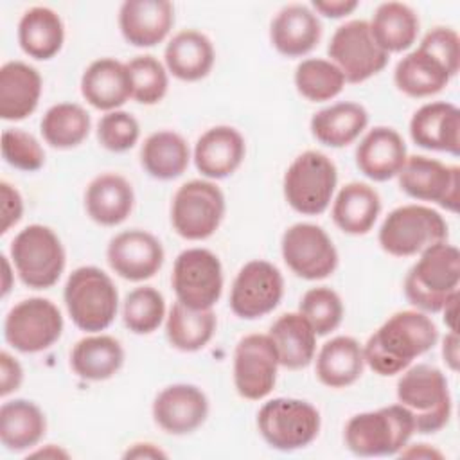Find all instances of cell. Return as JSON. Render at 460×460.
I'll list each match as a JSON object with an SVG mask.
<instances>
[{
	"label": "cell",
	"mask_w": 460,
	"mask_h": 460,
	"mask_svg": "<svg viewBox=\"0 0 460 460\" xmlns=\"http://www.w3.org/2000/svg\"><path fill=\"white\" fill-rule=\"evenodd\" d=\"M438 341L435 322L419 309L394 313L363 345L365 365L379 376H395Z\"/></svg>",
	"instance_id": "6da1fadb"
},
{
	"label": "cell",
	"mask_w": 460,
	"mask_h": 460,
	"mask_svg": "<svg viewBox=\"0 0 460 460\" xmlns=\"http://www.w3.org/2000/svg\"><path fill=\"white\" fill-rule=\"evenodd\" d=\"M419 255L404 279V295L419 311L440 313L446 302L458 293L460 252L455 244L442 241Z\"/></svg>",
	"instance_id": "7a4b0ae2"
},
{
	"label": "cell",
	"mask_w": 460,
	"mask_h": 460,
	"mask_svg": "<svg viewBox=\"0 0 460 460\" xmlns=\"http://www.w3.org/2000/svg\"><path fill=\"white\" fill-rule=\"evenodd\" d=\"M397 401L422 435L440 431L451 417L453 401L446 376L433 365L419 363L402 370L397 381Z\"/></svg>",
	"instance_id": "3957f363"
},
{
	"label": "cell",
	"mask_w": 460,
	"mask_h": 460,
	"mask_svg": "<svg viewBox=\"0 0 460 460\" xmlns=\"http://www.w3.org/2000/svg\"><path fill=\"white\" fill-rule=\"evenodd\" d=\"M63 300L74 325L90 334L108 329L119 311V291L97 266L75 268L65 282Z\"/></svg>",
	"instance_id": "277c9868"
},
{
	"label": "cell",
	"mask_w": 460,
	"mask_h": 460,
	"mask_svg": "<svg viewBox=\"0 0 460 460\" xmlns=\"http://www.w3.org/2000/svg\"><path fill=\"white\" fill-rule=\"evenodd\" d=\"M415 424L402 404L361 411L345 426V446L358 456H392L410 442Z\"/></svg>",
	"instance_id": "5b68a950"
},
{
	"label": "cell",
	"mask_w": 460,
	"mask_h": 460,
	"mask_svg": "<svg viewBox=\"0 0 460 460\" xmlns=\"http://www.w3.org/2000/svg\"><path fill=\"white\" fill-rule=\"evenodd\" d=\"M338 183L334 162L322 151L300 153L286 169L282 190L288 205L302 216H320L332 201Z\"/></svg>",
	"instance_id": "8992f818"
},
{
	"label": "cell",
	"mask_w": 460,
	"mask_h": 460,
	"mask_svg": "<svg viewBox=\"0 0 460 460\" xmlns=\"http://www.w3.org/2000/svg\"><path fill=\"white\" fill-rule=\"evenodd\" d=\"M11 261L20 280L31 289L52 288L66 264L58 234L45 225H29L11 241Z\"/></svg>",
	"instance_id": "52a82bcc"
},
{
	"label": "cell",
	"mask_w": 460,
	"mask_h": 460,
	"mask_svg": "<svg viewBox=\"0 0 460 460\" xmlns=\"http://www.w3.org/2000/svg\"><path fill=\"white\" fill-rule=\"evenodd\" d=\"M447 239V223L428 205L410 203L388 212L381 223L379 246L394 257H413Z\"/></svg>",
	"instance_id": "ba28073f"
},
{
	"label": "cell",
	"mask_w": 460,
	"mask_h": 460,
	"mask_svg": "<svg viewBox=\"0 0 460 460\" xmlns=\"http://www.w3.org/2000/svg\"><path fill=\"white\" fill-rule=\"evenodd\" d=\"M320 411L307 401L275 397L257 413V429L264 442L279 451H296L309 446L320 433Z\"/></svg>",
	"instance_id": "9c48e42d"
},
{
	"label": "cell",
	"mask_w": 460,
	"mask_h": 460,
	"mask_svg": "<svg viewBox=\"0 0 460 460\" xmlns=\"http://www.w3.org/2000/svg\"><path fill=\"white\" fill-rule=\"evenodd\" d=\"M225 210V194L212 180H190L174 192L171 223L180 237L203 241L219 228Z\"/></svg>",
	"instance_id": "30bf717a"
},
{
	"label": "cell",
	"mask_w": 460,
	"mask_h": 460,
	"mask_svg": "<svg viewBox=\"0 0 460 460\" xmlns=\"http://www.w3.org/2000/svg\"><path fill=\"white\" fill-rule=\"evenodd\" d=\"M63 332L59 307L43 296L20 300L9 309L4 320L7 345L23 354H36L50 349Z\"/></svg>",
	"instance_id": "8fae6325"
},
{
	"label": "cell",
	"mask_w": 460,
	"mask_h": 460,
	"mask_svg": "<svg viewBox=\"0 0 460 460\" xmlns=\"http://www.w3.org/2000/svg\"><path fill=\"white\" fill-rule=\"evenodd\" d=\"M332 61L345 77V83H363L379 74L390 56L376 43L367 20H350L340 25L327 47Z\"/></svg>",
	"instance_id": "7c38bea8"
},
{
	"label": "cell",
	"mask_w": 460,
	"mask_h": 460,
	"mask_svg": "<svg viewBox=\"0 0 460 460\" xmlns=\"http://www.w3.org/2000/svg\"><path fill=\"white\" fill-rule=\"evenodd\" d=\"M176 300L192 309H212L223 293V266L207 248H187L172 266Z\"/></svg>",
	"instance_id": "4fadbf2b"
},
{
	"label": "cell",
	"mask_w": 460,
	"mask_h": 460,
	"mask_svg": "<svg viewBox=\"0 0 460 460\" xmlns=\"http://www.w3.org/2000/svg\"><path fill=\"white\" fill-rule=\"evenodd\" d=\"M286 266L300 279L322 280L334 273L338 252L329 234L313 223H295L280 241Z\"/></svg>",
	"instance_id": "5bb4252c"
},
{
	"label": "cell",
	"mask_w": 460,
	"mask_h": 460,
	"mask_svg": "<svg viewBox=\"0 0 460 460\" xmlns=\"http://www.w3.org/2000/svg\"><path fill=\"white\" fill-rule=\"evenodd\" d=\"M399 187L417 201L437 203L438 207L456 212L460 201V167L447 165L440 160L411 155L406 158L397 174Z\"/></svg>",
	"instance_id": "9a60e30c"
},
{
	"label": "cell",
	"mask_w": 460,
	"mask_h": 460,
	"mask_svg": "<svg viewBox=\"0 0 460 460\" xmlns=\"http://www.w3.org/2000/svg\"><path fill=\"white\" fill-rule=\"evenodd\" d=\"M284 279L280 270L264 259L248 261L235 275L230 289V309L243 320L270 314L282 300Z\"/></svg>",
	"instance_id": "2e32d148"
},
{
	"label": "cell",
	"mask_w": 460,
	"mask_h": 460,
	"mask_svg": "<svg viewBox=\"0 0 460 460\" xmlns=\"http://www.w3.org/2000/svg\"><path fill=\"white\" fill-rule=\"evenodd\" d=\"M279 356L268 334H246L234 350V386L248 401H261L271 394L279 374Z\"/></svg>",
	"instance_id": "e0dca14e"
},
{
	"label": "cell",
	"mask_w": 460,
	"mask_h": 460,
	"mask_svg": "<svg viewBox=\"0 0 460 460\" xmlns=\"http://www.w3.org/2000/svg\"><path fill=\"white\" fill-rule=\"evenodd\" d=\"M165 253L164 246L147 230L131 228L117 234L110 239L106 248V261L110 268L124 280L142 282L155 277Z\"/></svg>",
	"instance_id": "ac0fdd59"
},
{
	"label": "cell",
	"mask_w": 460,
	"mask_h": 460,
	"mask_svg": "<svg viewBox=\"0 0 460 460\" xmlns=\"http://www.w3.org/2000/svg\"><path fill=\"white\" fill-rule=\"evenodd\" d=\"M153 419L169 435H189L208 417V399L201 388L189 383L169 385L153 401Z\"/></svg>",
	"instance_id": "d6986e66"
},
{
	"label": "cell",
	"mask_w": 460,
	"mask_h": 460,
	"mask_svg": "<svg viewBox=\"0 0 460 460\" xmlns=\"http://www.w3.org/2000/svg\"><path fill=\"white\" fill-rule=\"evenodd\" d=\"M174 25V5L167 0H126L119 9V29L133 47L162 43Z\"/></svg>",
	"instance_id": "ffe728a7"
},
{
	"label": "cell",
	"mask_w": 460,
	"mask_h": 460,
	"mask_svg": "<svg viewBox=\"0 0 460 460\" xmlns=\"http://www.w3.org/2000/svg\"><path fill=\"white\" fill-rule=\"evenodd\" d=\"M411 140L428 151L460 155V110L446 101L422 104L410 119Z\"/></svg>",
	"instance_id": "44dd1931"
},
{
	"label": "cell",
	"mask_w": 460,
	"mask_h": 460,
	"mask_svg": "<svg viewBox=\"0 0 460 460\" xmlns=\"http://www.w3.org/2000/svg\"><path fill=\"white\" fill-rule=\"evenodd\" d=\"M246 155L243 135L232 126H214L207 129L194 146L192 160L207 180H223L234 174Z\"/></svg>",
	"instance_id": "7402d4cb"
},
{
	"label": "cell",
	"mask_w": 460,
	"mask_h": 460,
	"mask_svg": "<svg viewBox=\"0 0 460 460\" xmlns=\"http://www.w3.org/2000/svg\"><path fill=\"white\" fill-rule=\"evenodd\" d=\"M408 158L402 137L388 126H376L367 131L356 147V165L372 181L397 178Z\"/></svg>",
	"instance_id": "603a6c76"
},
{
	"label": "cell",
	"mask_w": 460,
	"mask_h": 460,
	"mask_svg": "<svg viewBox=\"0 0 460 460\" xmlns=\"http://www.w3.org/2000/svg\"><path fill=\"white\" fill-rule=\"evenodd\" d=\"M322 38L318 14L304 4L284 5L270 25V40L275 50L286 58L309 54Z\"/></svg>",
	"instance_id": "cb8c5ba5"
},
{
	"label": "cell",
	"mask_w": 460,
	"mask_h": 460,
	"mask_svg": "<svg viewBox=\"0 0 460 460\" xmlns=\"http://www.w3.org/2000/svg\"><path fill=\"white\" fill-rule=\"evenodd\" d=\"M81 95L101 111L119 110L131 99V81L126 63L113 58L92 61L81 75Z\"/></svg>",
	"instance_id": "d4e9b609"
},
{
	"label": "cell",
	"mask_w": 460,
	"mask_h": 460,
	"mask_svg": "<svg viewBox=\"0 0 460 460\" xmlns=\"http://www.w3.org/2000/svg\"><path fill=\"white\" fill-rule=\"evenodd\" d=\"M40 72L25 61H7L0 68V117L23 120L34 113L41 97Z\"/></svg>",
	"instance_id": "484cf974"
},
{
	"label": "cell",
	"mask_w": 460,
	"mask_h": 460,
	"mask_svg": "<svg viewBox=\"0 0 460 460\" xmlns=\"http://www.w3.org/2000/svg\"><path fill=\"white\" fill-rule=\"evenodd\" d=\"M135 207L131 183L117 172L95 176L84 190V208L90 219L101 226H117L128 219Z\"/></svg>",
	"instance_id": "4316f807"
},
{
	"label": "cell",
	"mask_w": 460,
	"mask_h": 460,
	"mask_svg": "<svg viewBox=\"0 0 460 460\" xmlns=\"http://www.w3.org/2000/svg\"><path fill=\"white\" fill-rule=\"evenodd\" d=\"M214 45L203 32L183 29L176 32L164 50L165 68L172 77L194 83L207 77L214 66Z\"/></svg>",
	"instance_id": "83f0119b"
},
{
	"label": "cell",
	"mask_w": 460,
	"mask_h": 460,
	"mask_svg": "<svg viewBox=\"0 0 460 460\" xmlns=\"http://www.w3.org/2000/svg\"><path fill=\"white\" fill-rule=\"evenodd\" d=\"M455 77L451 70L424 47H417L399 59L394 70V83L408 97L422 99L442 92Z\"/></svg>",
	"instance_id": "f1b7e54d"
},
{
	"label": "cell",
	"mask_w": 460,
	"mask_h": 460,
	"mask_svg": "<svg viewBox=\"0 0 460 460\" xmlns=\"http://www.w3.org/2000/svg\"><path fill=\"white\" fill-rule=\"evenodd\" d=\"M381 212V198L374 187L363 181L343 185L332 199V221L349 235L368 234Z\"/></svg>",
	"instance_id": "f546056e"
},
{
	"label": "cell",
	"mask_w": 460,
	"mask_h": 460,
	"mask_svg": "<svg viewBox=\"0 0 460 460\" xmlns=\"http://www.w3.org/2000/svg\"><path fill=\"white\" fill-rule=\"evenodd\" d=\"M365 370L363 347L352 336H334L316 354V377L329 388L354 385Z\"/></svg>",
	"instance_id": "4dcf8cb0"
},
{
	"label": "cell",
	"mask_w": 460,
	"mask_h": 460,
	"mask_svg": "<svg viewBox=\"0 0 460 460\" xmlns=\"http://www.w3.org/2000/svg\"><path fill=\"white\" fill-rule=\"evenodd\" d=\"M280 367L288 370L305 368L316 354V332L300 313H284L270 327Z\"/></svg>",
	"instance_id": "1f68e13d"
},
{
	"label": "cell",
	"mask_w": 460,
	"mask_h": 460,
	"mask_svg": "<svg viewBox=\"0 0 460 460\" xmlns=\"http://www.w3.org/2000/svg\"><path fill=\"white\" fill-rule=\"evenodd\" d=\"M124 358L119 340L110 334L92 332L72 347L70 367L84 381H106L122 368Z\"/></svg>",
	"instance_id": "d6a6232c"
},
{
	"label": "cell",
	"mask_w": 460,
	"mask_h": 460,
	"mask_svg": "<svg viewBox=\"0 0 460 460\" xmlns=\"http://www.w3.org/2000/svg\"><path fill=\"white\" fill-rule=\"evenodd\" d=\"M65 41L61 16L45 5L27 9L18 22L20 49L32 59L47 61L54 58Z\"/></svg>",
	"instance_id": "836d02e7"
},
{
	"label": "cell",
	"mask_w": 460,
	"mask_h": 460,
	"mask_svg": "<svg viewBox=\"0 0 460 460\" xmlns=\"http://www.w3.org/2000/svg\"><path fill=\"white\" fill-rule=\"evenodd\" d=\"M45 431L47 419L36 402L13 399L0 406V442L7 451L22 453L38 446Z\"/></svg>",
	"instance_id": "e575fe53"
},
{
	"label": "cell",
	"mask_w": 460,
	"mask_h": 460,
	"mask_svg": "<svg viewBox=\"0 0 460 460\" xmlns=\"http://www.w3.org/2000/svg\"><path fill=\"white\" fill-rule=\"evenodd\" d=\"M368 126L365 106L350 101L334 102L318 110L309 122L313 137L327 147H345L352 144Z\"/></svg>",
	"instance_id": "d590c367"
},
{
	"label": "cell",
	"mask_w": 460,
	"mask_h": 460,
	"mask_svg": "<svg viewBox=\"0 0 460 460\" xmlns=\"http://www.w3.org/2000/svg\"><path fill=\"white\" fill-rule=\"evenodd\" d=\"M190 162V149L187 140L171 129L151 133L140 147V164L144 171L162 181L181 176Z\"/></svg>",
	"instance_id": "8d00e7d4"
},
{
	"label": "cell",
	"mask_w": 460,
	"mask_h": 460,
	"mask_svg": "<svg viewBox=\"0 0 460 460\" xmlns=\"http://www.w3.org/2000/svg\"><path fill=\"white\" fill-rule=\"evenodd\" d=\"M368 25L376 43L388 56L408 50L419 36V16L402 2L379 4Z\"/></svg>",
	"instance_id": "74e56055"
},
{
	"label": "cell",
	"mask_w": 460,
	"mask_h": 460,
	"mask_svg": "<svg viewBox=\"0 0 460 460\" xmlns=\"http://www.w3.org/2000/svg\"><path fill=\"white\" fill-rule=\"evenodd\" d=\"M216 313L212 309H192L174 302L165 316V336L181 352H196L208 345L216 332Z\"/></svg>",
	"instance_id": "f35d334b"
},
{
	"label": "cell",
	"mask_w": 460,
	"mask_h": 460,
	"mask_svg": "<svg viewBox=\"0 0 460 460\" xmlns=\"http://www.w3.org/2000/svg\"><path fill=\"white\" fill-rule=\"evenodd\" d=\"M90 115L75 102H58L41 119L43 140L54 149L77 147L90 133Z\"/></svg>",
	"instance_id": "ab89813d"
},
{
	"label": "cell",
	"mask_w": 460,
	"mask_h": 460,
	"mask_svg": "<svg viewBox=\"0 0 460 460\" xmlns=\"http://www.w3.org/2000/svg\"><path fill=\"white\" fill-rule=\"evenodd\" d=\"M295 86L296 92L311 102H325L341 93L345 86V77L340 68L322 58H309L296 65L295 68Z\"/></svg>",
	"instance_id": "60d3db41"
},
{
	"label": "cell",
	"mask_w": 460,
	"mask_h": 460,
	"mask_svg": "<svg viewBox=\"0 0 460 460\" xmlns=\"http://www.w3.org/2000/svg\"><path fill=\"white\" fill-rule=\"evenodd\" d=\"M165 316L164 295L153 286L135 288L124 298L122 322L133 334L155 332Z\"/></svg>",
	"instance_id": "b9f144b4"
},
{
	"label": "cell",
	"mask_w": 460,
	"mask_h": 460,
	"mask_svg": "<svg viewBox=\"0 0 460 460\" xmlns=\"http://www.w3.org/2000/svg\"><path fill=\"white\" fill-rule=\"evenodd\" d=\"M131 81V99L153 106L160 102L169 88L167 68L151 54L135 56L126 63Z\"/></svg>",
	"instance_id": "7bdbcfd3"
},
{
	"label": "cell",
	"mask_w": 460,
	"mask_h": 460,
	"mask_svg": "<svg viewBox=\"0 0 460 460\" xmlns=\"http://www.w3.org/2000/svg\"><path fill=\"white\" fill-rule=\"evenodd\" d=\"M298 313L311 323L316 336H327L336 331L343 320V302L334 289L318 286L302 295Z\"/></svg>",
	"instance_id": "ee69618b"
},
{
	"label": "cell",
	"mask_w": 460,
	"mask_h": 460,
	"mask_svg": "<svg viewBox=\"0 0 460 460\" xmlns=\"http://www.w3.org/2000/svg\"><path fill=\"white\" fill-rule=\"evenodd\" d=\"M2 156L11 167L23 172H34L45 164V151L40 140L22 128L4 129Z\"/></svg>",
	"instance_id": "f6af8a7d"
},
{
	"label": "cell",
	"mask_w": 460,
	"mask_h": 460,
	"mask_svg": "<svg viewBox=\"0 0 460 460\" xmlns=\"http://www.w3.org/2000/svg\"><path fill=\"white\" fill-rule=\"evenodd\" d=\"M140 137L138 120L124 110H113L97 122V140L111 153L129 151Z\"/></svg>",
	"instance_id": "bcb514c9"
},
{
	"label": "cell",
	"mask_w": 460,
	"mask_h": 460,
	"mask_svg": "<svg viewBox=\"0 0 460 460\" xmlns=\"http://www.w3.org/2000/svg\"><path fill=\"white\" fill-rule=\"evenodd\" d=\"M419 45L438 58L451 70V74L456 75L460 66V38L455 29L433 27L424 34Z\"/></svg>",
	"instance_id": "7dc6e473"
},
{
	"label": "cell",
	"mask_w": 460,
	"mask_h": 460,
	"mask_svg": "<svg viewBox=\"0 0 460 460\" xmlns=\"http://www.w3.org/2000/svg\"><path fill=\"white\" fill-rule=\"evenodd\" d=\"M0 198H2V226L0 234H7L11 226H14L23 216V199L16 187L9 181H0Z\"/></svg>",
	"instance_id": "c3c4849f"
},
{
	"label": "cell",
	"mask_w": 460,
	"mask_h": 460,
	"mask_svg": "<svg viewBox=\"0 0 460 460\" xmlns=\"http://www.w3.org/2000/svg\"><path fill=\"white\" fill-rule=\"evenodd\" d=\"M23 381V368L20 361L11 356L7 350L0 354V395L7 397L9 394L16 392Z\"/></svg>",
	"instance_id": "681fc988"
},
{
	"label": "cell",
	"mask_w": 460,
	"mask_h": 460,
	"mask_svg": "<svg viewBox=\"0 0 460 460\" xmlns=\"http://www.w3.org/2000/svg\"><path fill=\"white\" fill-rule=\"evenodd\" d=\"M359 7L358 0H314L311 4V9L316 14H322L325 18H345L349 14H352L356 9Z\"/></svg>",
	"instance_id": "f907efd6"
},
{
	"label": "cell",
	"mask_w": 460,
	"mask_h": 460,
	"mask_svg": "<svg viewBox=\"0 0 460 460\" xmlns=\"http://www.w3.org/2000/svg\"><path fill=\"white\" fill-rule=\"evenodd\" d=\"M458 332L456 331H449L444 340H442V358H444V363L453 370L456 372L458 370Z\"/></svg>",
	"instance_id": "816d5d0a"
},
{
	"label": "cell",
	"mask_w": 460,
	"mask_h": 460,
	"mask_svg": "<svg viewBox=\"0 0 460 460\" xmlns=\"http://www.w3.org/2000/svg\"><path fill=\"white\" fill-rule=\"evenodd\" d=\"M167 455L151 442H137L124 453V458H165Z\"/></svg>",
	"instance_id": "f5cc1de1"
},
{
	"label": "cell",
	"mask_w": 460,
	"mask_h": 460,
	"mask_svg": "<svg viewBox=\"0 0 460 460\" xmlns=\"http://www.w3.org/2000/svg\"><path fill=\"white\" fill-rule=\"evenodd\" d=\"M401 456H406V458H424V460H440L442 458V453L437 451L435 447H431L429 444H413V446H404L401 451H399Z\"/></svg>",
	"instance_id": "db71d44e"
},
{
	"label": "cell",
	"mask_w": 460,
	"mask_h": 460,
	"mask_svg": "<svg viewBox=\"0 0 460 460\" xmlns=\"http://www.w3.org/2000/svg\"><path fill=\"white\" fill-rule=\"evenodd\" d=\"M456 309H458V293L453 295L446 305L442 307L444 313V323L447 325L449 331H456Z\"/></svg>",
	"instance_id": "11a10c76"
},
{
	"label": "cell",
	"mask_w": 460,
	"mask_h": 460,
	"mask_svg": "<svg viewBox=\"0 0 460 460\" xmlns=\"http://www.w3.org/2000/svg\"><path fill=\"white\" fill-rule=\"evenodd\" d=\"M31 456H50V458H66L68 456V453L66 451H63V449H59V447H56L54 444H49L45 449H40V451H34V453H31Z\"/></svg>",
	"instance_id": "9f6ffc18"
},
{
	"label": "cell",
	"mask_w": 460,
	"mask_h": 460,
	"mask_svg": "<svg viewBox=\"0 0 460 460\" xmlns=\"http://www.w3.org/2000/svg\"><path fill=\"white\" fill-rule=\"evenodd\" d=\"M2 266H4V279H2V296H7L9 289H11V264L9 259L5 255H2Z\"/></svg>",
	"instance_id": "6f0895ef"
}]
</instances>
